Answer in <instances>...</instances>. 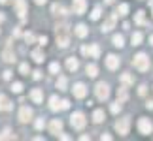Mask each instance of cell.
<instances>
[{"mask_svg":"<svg viewBox=\"0 0 153 141\" xmlns=\"http://www.w3.org/2000/svg\"><path fill=\"white\" fill-rule=\"evenodd\" d=\"M132 64H134V68H136V70H140V72H146V70H149V58L146 57L144 53H140V55L134 57Z\"/></svg>","mask_w":153,"mask_h":141,"instance_id":"6da1fadb","label":"cell"},{"mask_svg":"<svg viewBox=\"0 0 153 141\" xmlns=\"http://www.w3.org/2000/svg\"><path fill=\"white\" fill-rule=\"evenodd\" d=\"M57 42L61 47L68 45V25H61L57 26Z\"/></svg>","mask_w":153,"mask_h":141,"instance_id":"7a4b0ae2","label":"cell"},{"mask_svg":"<svg viewBox=\"0 0 153 141\" xmlns=\"http://www.w3.org/2000/svg\"><path fill=\"white\" fill-rule=\"evenodd\" d=\"M128 128H131V117H125V119H119L115 122V130L121 134V136H127Z\"/></svg>","mask_w":153,"mask_h":141,"instance_id":"3957f363","label":"cell"},{"mask_svg":"<svg viewBox=\"0 0 153 141\" xmlns=\"http://www.w3.org/2000/svg\"><path fill=\"white\" fill-rule=\"evenodd\" d=\"M85 122H87V120H85V115H83V113H79V111L70 117V124H72L76 130H81V128L85 126Z\"/></svg>","mask_w":153,"mask_h":141,"instance_id":"277c9868","label":"cell"},{"mask_svg":"<svg viewBox=\"0 0 153 141\" xmlns=\"http://www.w3.org/2000/svg\"><path fill=\"white\" fill-rule=\"evenodd\" d=\"M138 130L140 134H144V136H149V134L153 132V124L149 119H146V117H142V119L138 120Z\"/></svg>","mask_w":153,"mask_h":141,"instance_id":"5b68a950","label":"cell"},{"mask_svg":"<svg viewBox=\"0 0 153 141\" xmlns=\"http://www.w3.org/2000/svg\"><path fill=\"white\" fill-rule=\"evenodd\" d=\"M95 92H97V98L98 100H108V96H110V87L106 85V83H98L97 89H95Z\"/></svg>","mask_w":153,"mask_h":141,"instance_id":"8992f818","label":"cell"},{"mask_svg":"<svg viewBox=\"0 0 153 141\" xmlns=\"http://www.w3.org/2000/svg\"><path fill=\"white\" fill-rule=\"evenodd\" d=\"M30 119H32V109L27 107V105H23L21 111H19V120L21 122H28Z\"/></svg>","mask_w":153,"mask_h":141,"instance_id":"52a82bcc","label":"cell"},{"mask_svg":"<svg viewBox=\"0 0 153 141\" xmlns=\"http://www.w3.org/2000/svg\"><path fill=\"white\" fill-rule=\"evenodd\" d=\"M81 53H83V55H91L93 58H98V55H100V47L95 43V45H91V47H83Z\"/></svg>","mask_w":153,"mask_h":141,"instance_id":"ba28073f","label":"cell"},{"mask_svg":"<svg viewBox=\"0 0 153 141\" xmlns=\"http://www.w3.org/2000/svg\"><path fill=\"white\" fill-rule=\"evenodd\" d=\"M72 92H74V96H76V98H85V94H87V87H85L83 83H76V85H74V89H72Z\"/></svg>","mask_w":153,"mask_h":141,"instance_id":"9c48e42d","label":"cell"},{"mask_svg":"<svg viewBox=\"0 0 153 141\" xmlns=\"http://www.w3.org/2000/svg\"><path fill=\"white\" fill-rule=\"evenodd\" d=\"M15 10H17V15H19L21 19H25V15H27V4H25V0H15Z\"/></svg>","mask_w":153,"mask_h":141,"instance_id":"30bf717a","label":"cell"},{"mask_svg":"<svg viewBox=\"0 0 153 141\" xmlns=\"http://www.w3.org/2000/svg\"><path fill=\"white\" fill-rule=\"evenodd\" d=\"M13 109V104L8 100V96L0 94V111H11Z\"/></svg>","mask_w":153,"mask_h":141,"instance_id":"8fae6325","label":"cell"},{"mask_svg":"<svg viewBox=\"0 0 153 141\" xmlns=\"http://www.w3.org/2000/svg\"><path fill=\"white\" fill-rule=\"evenodd\" d=\"M72 8H74V13L81 15V13H83V11H85V8H87V2H85V0H74Z\"/></svg>","mask_w":153,"mask_h":141,"instance_id":"7c38bea8","label":"cell"},{"mask_svg":"<svg viewBox=\"0 0 153 141\" xmlns=\"http://www.w3.org/2000/svg\"><path fill=\"white\" fill-rule=\"evenodd\" d=\"M61 130H62V120H59V119H53V120H51V124H49V132L57 136V134L61 132Z\"/></svg>","mask_w":153,"mask_h":141,"instance_id":"4fadbf2b","label":"cell"},{"mask_svg":"<svg viewBox=\"0 0 153 141\" xmlns=\"http://www.w3.org/2000/svg\"><path fill=\"white\" fill-rule=\"evenodd\" d=\"M106 66H108L110 70L119 68V58H117L115 55H108V58H106Z\"/></svg>","mask_w":153,"mask_h":141,"instance_id":"5bb4252c","label":"cell"},{"mask_svg":"<svg viewBox=\"0 0 153 141\" xmlns=\"http://www.w3.org/2000/svg\"><path fill=\"white\" fill-rule=\"evenodd\" d=\"M115 17H117V13H114L110 17L108 21L104 23V26H102V32H108V30H111V28H114V25H115Z\"/></svg>","mask_w":153,"mask_h":141,"instance_id":"9a60e30c","label":"cell"},{"mask_svg":"<svg viewBox=\"0 0 153 141\" xmlns=\"http://www.w3.org/2000/svg\"><path fill=\"white\" fill-rule=\"evenodd\" d=\"M74 32H76V36H78V38H85L87 34H89V30H87L85 25H78V26L74 28Z\"/></svg>","mask_w":153,"mask_h":141,"instance_id":"2e32d148","label":"cell"},{"mask_svg":"<svg viewBox=\"0 0 153 141\" xmlns=\"http://www.w3.org/2000/svg\"><path fill=\"white\" fill-rule=\"evenodd\" d=\"M30 98L34 100V104H42L44 94H42V90H40V89H34V90L30 92Z\"/></svg>","mask_w":153,"mask_h":141,"instance_id":"e0dca14e","label":"cell"},{"mask_svg":"<svg viewBox=\"0 0 153 141\" xmlns=\"http://www.w3.org/2000/svg\"><path fill=\"white\" fill-rule=\"evenodd\" d=\"M66 68L70 70V72H76V70H78V68H79V62H78V60H76V58H74V57H70V58H68V60H66Z\"/></svg>","mask_w":153,"mask_h":141,"instance_id":"ac0fdd59","label":"cell"},{"mask_svg":"<svg viewBox=\"0 0 153 141\" xmlns=\"http://www.w3.org/2000/svg\"><path fill=\"white\" fill-rule=\"evenodd\" d=\"M85 72H87V75H89V77H97V75H98V68H97V64H87Z\"/></svg>","mask_w":153,"mask_h":141,"instance_id":"d6986e66","label":"cell"},{"mask_svg":"<svg viewBox=\"0 0 153 141\" xmlns=\"http://www.w3.org/2000/svg\"><path fill=\"white\" fill-rule=\"evenodd\" d=\"M49 107H51L53 111H59V109H61V102H59L57 96H51V98H49Z\"/></svg>","mask_w":153,"mask_h":141,"instance_id":"ffe728a7","label":"cell"},{"mask_svg":"<svg viewBox=\"0 0 153 141\" xmlns=\"http://www.w3.org/2000/svg\"><path fill=\"white\" fill-rule=\"evenodd\" d=\"M4 60L6 62H13L15 60V57H13V53H11V49H10V47H6V51H4Z\"/></svg>","mask_w":153,"mask_h":141,"instance_id":"44dd1931","label":"cell"},{"mask_svg":"<svg viewBox=\"0 0 153 141\" xmlns=\"http://www.w3.org/2000/svg\"><path fill=\"white\" fill-rule=\"evenodd\" d=\"M51 11H53L55 15H64V13H66V10H64L62 6H59V4H53V6H51Z\"/></svg>","mask_w":153,"mask_h":141,"instance_id":"7402d4cb","label":"cell"},{"mask_svg":"<svg viewBox=\"0 0 153 141\" xmlns=\"http://www.w3.org/2000/svg\"><path fill=\"white\" fill-rule=\"evenodd\" d=\"M142 34H140V32H134L132 34V38H131V42H132V45H140V43H142Z\"/></svg>","mask_w":153,"mask_h":141,"instance_id":"603a6c76","label":"cell"},{"mask_svg":"<svg viewBox=\"0 0 153 141\" xmlns=\"http://www.w3.org/2000/svg\"><path fill=\"white\" fill-rule=\"evenodd\" d=\"M93 120H95V122H102L104 120V111L102 109H97L95 115H93Z\"/></svg>","mask_w":153,"mask_h":141,"instance_id":"cb8c5ba5","label":"cell"},{"mask_svg":"<svg viewBox=\"0 0 153 141\" xmlns=\"http://www.w3.org/2000/svg\"><path fill=\"white\" fill-rule=\"evenodd\" d=\"M57 89H59V90H66V77H64V75H61V77H59Z\"/></svg>","mask_w":153,"mask_h":141,"instance_id":"d4e9b609","label":"cell"},{"mask_svg":"<svg viewBox=\"0 0 153 141\" xmlns=\"http://www.w3.org/2000/svg\"><path fill=\"white\" fill-rule=\"evenodd\" d=\"M32 58L36 62H44V53L42 51H32Z\"/></svg>","mask_w":153,"mask_h":141,"instance_id":"484cf974","label":"cell"},{"mask_svg":"<svg viewBox=\"0 0 153 141\" xmlns=\"http://www.w3.org/2000/svg\"><path fill=\"white\" fill-rule=\"evenodd\" d=\"M117 13H119V15H127L128 13V4H121L119 8H117Z\"/></svg>","mask_w":153,"mask_h":141,"instance_id":"4316f807","label":"cell"},{"mask_svg":"<svg viewBox=\"0 0 153 141\" xmlns=\"http://www.w3.org/2000/svg\"><path fill=\"white\" fill-rule=\"evenodd\" d=\"M110 109H111V113H119V111H121V102H119V100H117V102H114Z\"/></svg>","mask_w":153,"mask_h":141,"instance_id":"83f0119b","label":"cell"},{"mask_svg":"<svg viewBox=\"0 0 153 141\" xmlns=\"http://www.w3.org/2000/svg\"><path fill=\"white\" fill-rule=\"evenodd\" d=\"M114 45L115 47H123V36H119V34L114 36Z\"/></svg>","mask_w":153,"mask_h":141,"instance_id":"f1b7e54d","label":"cell"},{"mask_svg":"<svg viewBox=\"0 0 153 141\" xmlns=\"http://www.w3.org/2000/svg\"><path fill=\"white\" fill-rule=\"evenodd\" d=\"M117 96H119V102H125V100H127V90L119 89V90H117Z\"/></svg>","mask_w":153,"mask_h":141,"instance_id":"f546056e","label":"cell"},{"mask_svg":"<svg viewBox=\"0 0 153 141\" xmlns=\"http://www.w3.org/2000/svg\"><path fill=\"white\" fill-rule=\"evenodd\" d=\"M121 81H123L125 85H131V83H132V77H131L128 73H123V75H121Z\"/></svg>","mask_w":153,"mask_h":141,"instance_id":"4dcf8cb0","label":"cell"},{"mask_svg":"<svg viewBox=\"0 0 153 141\" xmlns=\"http://www.w3.org/2000/svg\"><path fill=\"white\" fill-rule=\"evenodd\" d=\"M98 17H100V8H98V6H97V8L93 10V13H91V19H93V21H97Z\"/></svg>","mask_w":153,"mask_h":141,"instance_id":"1f68e13d","label":"cell"},{"mask_svg":"<svg viewBox=\"0 0 153 141\" xmlns=\"http://www.w3.org/2000/svg\"><path fill=\"white\" fill-rule=\"evenodd\" d=\"M49 72H51V73H59V72H61V66H59L57 62H53L51 66H49Z\"/></svg>","mask_w":153,"mask_h":141,"instance_id":"d6a6232c","label":"cell"},{"mask_svg":"<svg viewBox=\"0 0 153 141\" xmlns=\"http://www.w3.org/2000/svg\"><path fill=\"white\" fill-rule=\"evenodd\" d=\"M19 72H21V75H28V64H21Z\"/></svg>","mask_w":153,"mask_h":141,"instance_id":"836d02e7","label":"cell"},{"mask_svg":"<svg viewBox=\"0 0 153 141\" xmlns=\"http://www.w3.org/2000/svg\"><path fill=\"white\" fill-rule=\"evenodd\" d=\"M11 90H13V92H17V94H19V92L23 90V85H21V83H13V85H11Z\"/></svg>","mask_w":153,"mask_h":141,"instance_id":"e575fe53","label":"cell"},{"mask_svg":"<svg viewBox=\"0 0 153 141\" xmlns=\"http://www.w3.org/2000/svg\"><path fill=\"white\" fill-rule=\"evenodd\" d=\"M136 23L138 25H144V11H138L136 13Z\"/></svg>","mask_w":153,"mask_h":141,"instance_id":"d590c367","label":"cell"},{"mask_svg":"<svg viewBox=\"0 0 153 141\" xmlns=\"http://www.w3.org/2000/svg\"><path fill=\"white\" fill-rule=\"evenodd\" d=\"M44 126H45V122H44V119H38V120H36V128H38V130H42Z\"/></svg>","mask_w":153,"mask_h":141,"instance_id":"8d00e7d4","label":"cell"},{"mask_svg":"<svg viewBox=\"0 0 153 141\" xmlns=\"http://www.w3.org/2000/svg\"><path fill=\"white\" fill-rule=\"evenodd\" d=\"M25 40H27L28 43H30V42H34V34H30V32H27V34H25Z\"/></svg>","mask_w":153,"mask_h":141,"instance_id":"74e56055","label":"cell"},{"mask_svg":"<svg viewBox=\"0 0 153 141\" xmlns=\"http://www.w3.org/2000/svg\"><path fill=\"white\" fill-rule=\"evenodd\" d=\"M70 107V102H68V100H62V102H61V109H68Z\"/></svg>","mask_w":153,"mask_h":141,"instance_id":"f35d334b","label":"cell"},{"mask_svg":"<svg viewBox=\"0 0 153 141\" xmlns=\"http://www.w3.org/2000/svg\"><path fill=\"white\" fill-rule=\"evenodd\" d=\"M38 42H40V45H45V43H48V38H45V36H40Z\"/></svg>","mask_w":153,"mask_h":141,"instance_id":"ab89813d","label":"cell"},{"mask_svg":"<svg viewBox=\"0 0 153 141\" xmlns=\"http://www.w3.org/2000/svg\"><path fill=\"white\" fill-rule=\"evenodd\" d=\"M4 79H11V72H10V70H6V72H4Z\"/></svg>","mask_w":153,"mask_h":141,"instance_id":"60d3db41","label":"cell"},{"mask_svg":"<svg viewBox=\"0 0 153 141\" xmlns=\"http://www.w3.org/2000/svg\"><path fill=\"white\" fill-rule=\"evenodd\" d=\"M42 77V72H34V79H40Z\"/></svg>","mask_w":153,"mask_h":141,"instance_id":"b9f144b4","label":"cell"},{"mask_svg":"<svg viewBox=\"0 0 153 141\" xmlns=\"http://www.w3.org/2000/svg\"><path fill=\"white\" fill-rule=\"evenodd\" d=\"M34 2H36V4H40V6H42V4H45V2H48V0H34Z\"/></svg>","mask_w":153,"mask_h":141,"instance_id":"7bdbcfd3","label":"cell"},{"mask_svg":"<svg viewBox=\"0 0 153 141\" xmlns=\"http://www.w3.org/2000/svg\"><path fill=\"white\" fill-rule=\"evenodd\" d=\"M146 107H148V109H153V102H148V104H146Z\"/></svg>","mask_w":153,"mask_h":141,"instance_id":"ee69618b","label":"cell"},{"mask_svg":"<svg viewBox=\"0 0 153 141\" xmlns=\"http://www.w3.org/2000/svg\"><path fill=\"white\" fill-rule=\"evenodd\" d=\"M149 6H151V10H153V0H149Z\"/></svg>","mask_w":153,"mask_h":141,"instance_id":"f6af8a7d","label":"cell"},{"mask_svg":"<svg viewBox=\"0 0 153 141\" xmlns=\"http://www.w3.org/2000/svg\"><path fill=\"white\" fill-rule=\"evenodd\" d=\"M6 2H8V0H0V4H6Z\"/></svg>","mask_w":153,"mask_h":141,"instance_id":"bcb514c9","label":"cell"},{"mask_svg":"<svg viewBox=\"0 0 153 141\" xmlns=\"http://www.w3.org/2000/svg\"><path fill=\"white\" fill-rule=\"evenodd\" d=\"M0 21H4V15L2 13H0Z\"/></svg>","mask_w":153,"mask_h":141,"instance_id":"7dc6e473","label":"cell"},{"mask_svg":"<svg viewBox=\"0 0 153 141\" xmlns=\"http://www.w3.org/2000/svg\"><path fill=\"white\" fill-rule=\"evenodd\" d=\"M149 42H151V45H153V36H151V38H149Z\"/></svg>","mask_w":153,"mask_h":141,"instance_id":"c3c4849f","label":"cell"}]
</instances>
